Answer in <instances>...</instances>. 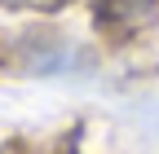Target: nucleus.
Returning <instances> with one entry per match:
<instances>
[{
    "instance_id": "1",
    "label": "nucleus",
    "mask_w": 159,
    "mask_h": 154,
    "mask_svg": "<svg viewBox=\"0 0 159 154\" xmlns=\"http://www.w3.org/2000/svg\"><path fill=\"white\" fill-rule=\"evenodd\" d=\"M22 57H27V66H31V71H40V75L71 71L75 62H84V53H80V49H71V44H62V40H49V44H27V49H22Z\"/></svg>"
},
{
    "instance_id": "3",
    "label": "nucleus",
    "mask_w": 159,
    "mask_h": 154,
    "mask_svg": "<svg viewBox=\"0 0 159 154\" xmlns=\"http://www.w3.org/2000/svg\"><path fill=\"white\" fill-rule=\"evenodd\" d=\"M5 5H13V9H53L62 0H5Z\"/></svg>"
},
{
    "instance_id": "2",
    "label": "nucleus",
    "mask_w": 159,
    "mask_h": 154,
    "mask_svg": "<svg viewBox=\"0 0 159 154\" xmlns=\"http://www.w3.org/2000/svg\"><path fill=\"white\" fill-rule=\"evenodd\" d=\"M150 5L155 0H102L97 18H102V22H142L150 13Z\"/></svg>"
}]
</instances>
